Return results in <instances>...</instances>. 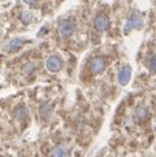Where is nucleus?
Instances as JSON below:
<instances>
[{"mask_svg": "<svg viewBox=\"0 0 156 157\" xmlns=\"http://www.w3.org/2000/svg\"><path fill=\"white\" fill-rule=\"evenodd\" d=\"M74 30H76V25L72 21H69V20L61 21L60 25H59V33H60V35L63 38L70 36L74 33Z\"/></svg>", "mask_w": 156, "mask_h": 157, "instance_id": "nucleus-1", "label": "nucleus"}, {"mask_svg": "<svg viewBox=\"0 0 156 157\" xmlns=\"http://www.w3.org/2000/svg\"><path fill=\"white\" fill-rule=\"evenodd\" d=\"M142 26H143V18L139 14L134 13L129 20H127L126 25H125V31L129 33L133 29H141Z\"/></svg>", "mask_w": 156, "mask_h": 157, "instance_id": "nucleus-2", "label": "nucleus"}, {"mask_svg": "<svg viewBox=\"0 0 156 157\" xmlns=\"http://www.w3.org/2000/svg\"><path fill=\"white\" fill-rule=\"evenodd\" d=\"M109 25H111V21L105 14H99L98 17L94 21V26L98 31H105L109 29Z\"/></svg>", "mask_w": 156, "mask_h": 157, "instance_id": "nucleus-3", "label": "nucleus"}, {"mask_svg": "<svg viewBox=\"0 0 156 157\" xmlns=\"http://www.w3.org/2000/svg\"><path fill=\"white\" fill-rule=\"evenodd\" d=\"M47 69L52 73H57L59 70H61V66H63V63H61V59L59 56H51L48 60H47Z\"/></svg>", "mask_w": 156, "mask_h": 157, "instance_id": "nucleus-4", "label": "nucleus"}, {"mask_svg": "<svg viewBox=\"0 0 156 157\" xmlns=\"http://www.w3.org/2000/svg\"><path fill=\"white\" fill-rule=\"evenodd\" d=\"M22 44H24V39L14 38V39H12V40H9L8 43H5L4 51L5 52H13V51H16V49H18Z\"/></svg>", "mask_w": 156, "mask_h": 157, "instance_id": "nucleus-5", "label": "nucleus"}, {"mask_svg": "<svg viewBox=\"0 0 156 157\" xmlns=\"http://www.w3.org/2000/svg\"><path fill=\"white\" fill-rule=\"evenodd\" d=\"M130 77H131V69H130V66H124L120 73H119V82L121 83L122 86H125L129 83L130 81Z\"/></svg>", "mask_w": 156, "mask_h": 157, "instance_id": "nucleus-6", "label": "nucleus"}, {"mask_svg": "<svg viewBox=\"0 0 156 157\" xmlns=\"http://www.w3.org/2000/svg\"><path fill=\"white\" fill-rule=\"evenodd\" d=\"M90 68L94 73H100L105 68V61L102 57H95L90 61Z\"/></svg>", "mask_w": 156, "mask_h": 157, "instance_id": "nucleus-7", "label": "nucleus"}, {"mask_svg": "<svg viewBox=\"0 0 156 157\" xmlns=\"http://www.w3.org/2000/svg\"><path fill=\"white\" fill-rule=\"evenodd\" d=\"M52 157H69V151L65 145L60 144V145H56L53 149H52Z\"/></svg>", "mask_w": 156, "mask_h": 157, "instance_id": "nucleus-8", "label": "nucleus"}, {"mask_svg": "<svg viewBox=\"0 0 156 157\" xmlns=\"http://www.w3.org/2000/svg\"><path fill=\"white\" fill-rule=\"evenodd\" d=\"M14 118L17 121H25L27 118V109L24 105H20L14 109Z\"/></svg>", "mask_w": 156, "mask_h": 157, "instance_id": "nucleus-9", "label": "nucleus"}, {"mask_svg": "<svg viewBox=\"0 0 156 157\" xmlns=\"http://www.w3.org/2000/svg\"><path fill=\"white\" fill-rule=\"evenodd\" d=\"M147 116H148V108H147L146 105H141V106H138V108L135 109V113H134L135 120H137V118H138L139 121L146 120Z\"/></svg>", "mask_w": 156, "mask_h": 157, "instance_id": "nucleus-10", "label": "nucleus"}, {"mask_svg": "<svg viewBox=\"0 0 156 157\" xmlns=\"http://www.w3.org/2000/svg\"><path fill=\"white\" fill-rule=\"evenodd\" d=\"M148 66L154 73H156V53L151 55L148 57Z\"/></svg>", "mask_w": 156, "mask_h": 157, "instance_id": "nucleus-11", "label": "nucleus"}, {"mask_svg": "<svg viewBox=\"0 0 156 157\" xmlns=\"http://www.w3.org/2000/svg\"><path fill=\"white\" fill-rule=\"evenodd\" d=\"M21 20H22V22H25V24H29V22L33 21V14L30 12H24L21 14Z\"/></svg>", "mask_w": 156, "mask_h": 157, "instance_id": "nucleus-12", "label": "nucleus"}, {"mask_svg": "<svg viewBox=\"0 0 156 157\" xmlns=\"http://www.w3.org/2000/svg\"><path fill=\"white\" fill-rule=\"evenodd\" d=\"M51 112H52V109L49 108V106H42V109H41V114H42V117H44V118H48L49 116H51Z\"/></svg>", "mask_w": 156, "mask_h": 157, "instance_id": "nucleus-13", "label": "nucleus"}, {"mask_svg": "<svg viewBox=\"0 0 156 157\" xmlns=\"http://www.w3.org/2000/svg\"><path fill=\"white\" fill-rule=\"evenodd\" d=\"M24 2L27 4H33V3H35V0H24Z\"/></svg>", "mask_w": 156, "mask_h": 157, "instance_id": "nucleus-14", "label": "nucleus"}]
</instances>
